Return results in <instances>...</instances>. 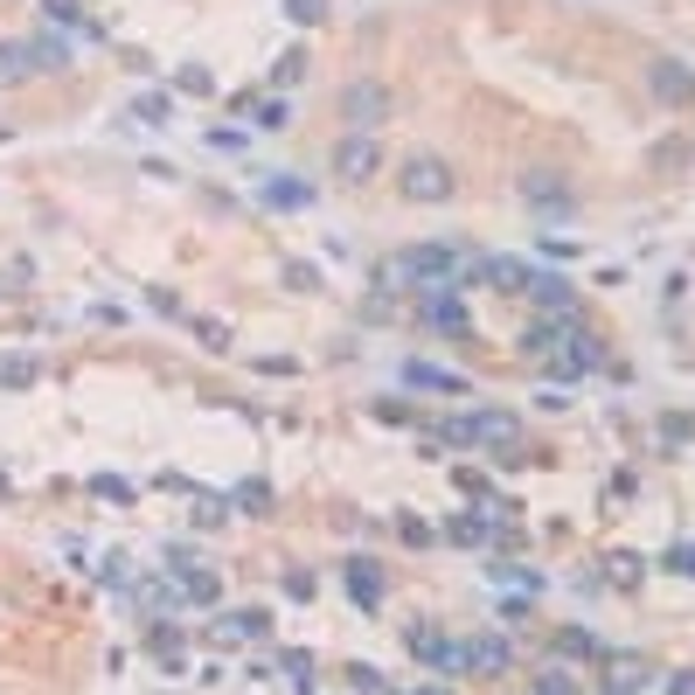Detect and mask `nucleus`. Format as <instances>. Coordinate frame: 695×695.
I'll return each instance as SVG.
<instances>
[{
	"label": "nucleus",
	"instance_id": "nucleus-17",
	"mask_svg": "<svg viewBox=\"0 0 695 695\" xmlns=\"http://www.w3.org/2000/svg\"><path fill=\"white\" fill-rule=\"evenodd\" d=\"M257 195L272 202V209H307L313 202V181H299V175H265V188Z\"/></svg>",
	"mask_w": 695,
	"mask_h": 695
},
{
	"label": "nucleus",
	"instance_id": "nucleus-3",
	"mask_svg": "<svg viewBox=\"0 0 695 695\" xmlns=\"http://www.w3.org/2000/svg\"><path fill=\"white\" fill-rule=\"evenodd\" d=\"M404 195L410 202H453V167L439 154H410L404 160Z\"/></svg>",
	"mask_w": 695,
	"mask_h": 695
},
{
	"label": "nucleus",
	"instance_id": "nucleus-34",
	"mask_svg": "<svg viewBox=\"0 0 695 695\" xmlns=\"http://www.w3.org/2000/svg\"><path fill=\"white\" fill-rule=\"evenodd\" d=\"M0 383H35V362H14L8 355V362H0Z\"/></svg>",
	"mask_w": 695,
	"mask_h": 695
},
{
	"label": "nucleus",
	"instance_id": "nucleus-20",
	"mask_svg": "<svg viewBox=\"0 0 695 695\" xmlns=\"http://www.w3.org/2000/svg\"><path fill=\"white\" fill-rule=\"evenodd\" d=\"M487 286H501V292H529V265H522V257H487Z\"/></svg>",
	"mask_w": 695,
	"mask_h": 695
},
{
	"label": "nucleus",
	"instance_id": "nucleus-31",
	"mask_svg": "<svg viewBox=\"0 0 695 695\" xmlns=\"http://www.w3.org/2000/svg\"><path fill=\"white\" fill-rule=\"evenodd\" d=\"M348 682H355V688H362V695H383V674H375V668H362V661H355V668H348Z\"/></svg>",
	"mask_w": 695,
	"mask_h": 695
},
{
	"label": "nucleus",
	"instance_id": "nucleus-39",
	"mask_svg": "<svg viewBox=\"0 0 695 695\" xmlns=\"http://www.w3.org/2000/svg\"><path fill=\"white\" fill-rule=\"evenodd\" d=\"M286 591L292 598H313V571H286Z\"/></svg>",
	"mask_w": 695,
	"mask_h": 695
},
{
	"label": "nucleus",
	"instance_id": "nucleus-14",
	"mask_svg": "<svg viewBox=\"0 0 695 695\" xmlns=\"http://www.w3.org/2000/svg\"><path fill=\"white\" fill-rule=\"evenodd\" d=\"M647 84H654V98H668V105H688V98H695V77L674 63V56H661V63L647 70Z\"/></svg>",
	"mask_w": 695,
	"mask_h": 695
},
{
	"label": "nucleus",
	"instance_id": "nucleus-19",
	"mask_svg": "<svg viewBox=\"0 0 695 695\" xmlns=\"http://www.w3.org/2000/svg\"><path fill=\"white\" fill-rule=\"evenodd\" d=\"M28 63L35 70H70V43L63 35H28Z\"/></svg>",
	"mask_w": 695,
	"mask_h": 695
},
{
	"label": "nucleus",
	"instance_id": "nucleus-24",
	"mask_svg": "<svg viewBox=\"0 0 695 695\" xmlns=\"http://www.w3.org/2000/svg\"><path fill=\"white\" fill-rule=\"evenodd\" d=\"M230 508H243V515H265V508H272V487H265V480H243L237 494H230Z\"/></svg>",
	"mask_w": 695,
	"mask_h": 695
},
{
	"label": "nucleus",
	"instance_id": "nucleus-1",
	"mask_svg": "<svg viewBox=\"0 0 695 695\" xmlns=\"http://www.w3.org/2000/svg\"><path fill=\"white\" fill-rule=\"evenodd\" d=\"M439 439H453V445H494L501 466H522V418L515 410H459V418H445V424H431Z\"/></svg>",
	"mask_w": 695,
	"mask_h": 695
},
{
	"label": "nucleus",
	"instance_id": "nucleus-25",
	"mask_svg": "<svg viewBox=\"0 0 695 695\" xmlns=\"http://www.w3.org/2000/svg\"><path fill=\"white\" fill-rule=\"evenodd\" d=\"M536 695H585V688H577L571 668H542V674H536Z\"/></svg>",
	"mask_w": 695,
	"mask_h": 695
},
{
	"label": "nucleus",
	"instance_id": "nucleus-27",
	"mask_svg": "<svg viewBox=\"0 0 695 695\" xmlns=\"http://www.w3.org/2000/svg\"><path fill=\"white\" fill-rule=\"evenodd\" d=\"M278 668L299 682V695H313V654H278Z\"/></svg>",
	"mask_w": 695,
	"mask_h": 695
},
{
	"label": "nucleus",
	"instance_id": "nucleus-26",
	"mask_svg": "<svg viewBox=\"0 0 695 695\" xmlns=\"http://www.w3.org/2000/svg\"><path fill=\"white\" fill-rule=\"evenodd\" d=\"M146 647H154L160 661H175V654H181V640H175V626H167V619H154V626H146Z\"/></svg>",
	"mask_w": 695,
	"mask_h": 695
},
{
	"label": "nucleus",
	"instance_id": "nucleus-12",
	"mask_svg": "<svg viewBox=\"0 0 695 695\" xmlns=\"http://www.w3.org/2000/svg\"><path fill=\"white\" fill-rule=\"evenodd\" d=\"M404 383L410 390H431V397H466V375L459 369H439V362H404Z\"/></svg>",
	"mask_w": 695,
	"mask_h": 695
},
{
	"label": "nucleus",
	"instance_id": "nucleus-9",
	"mask_svg": "<svg viewBox=\"0 0 695 695\" xmlns=\"http://www.w3.org/2000/svg\"><path fill=\"white\" fill-rule=\"evenodd\" d=\"M375 160H383V154H375V140H369V133H348L341 146H334V175H341V181H369V175H375Z\"/></svg>",
	"mask_w": 695,
	"mask_h": 695
},
{
	"label": "nucleus",
	"instance_id": "nucleus-29",
	"mask_svg": "<svg viewBox=\"0 0 695 695\" xmlns=\"http://www.w3.org/2000/svg\"><path fill=\"white\" fill-rule=\"evenodd\" d=\"M286 119H292V111L278 105V98H272V105H257V125H265V133H286Z\"/></svg>",
	"mask_w": 695,
	"mask_h": 695
},
{
	"label": "nucleus",
	"instance_id": "nucleus-4",
	"mask_svg": "<svg viewBox=\"0 0 695 695\" xmlns=\"http://www.w3.org/2000/svg\"><path fill=\"white\" fill-rule=\"evenodd\" d=\"M418 321L439 327V334H466V327H474V313H466V299L453 286H418Z\"/></svg>",
	"mask_w": 695,
	"mask_h": 695
},
{
	"label": "nucleus",
	"instance_id": "nucleus-11",
	"mask_svg": "<svg viewBox=\"0 0 695 695\" xmlns=\"http://www.w3.org/2000/svg\"><path fill=\"white\" fill-rule=\"evenodd\" d=\"M404 647H410V661H424V668H445V654H453V640H445L431 619H410V626H404Z\"/></svg>",
	"mask_w": 695,
	"mask_h": 695
},
{
	"label": "nucleus",
	"instance_id": "nucleus-23",
	"mask_svg": "<svg viewBox=\"0 0 695 695\" xmlns=\"http://www.w3.org/2000/svg\"><path fill=\"white\" fill-rule=\"evenodd\" d=\"M28 70H35L28 63V43H0V84H22Z\"/></svg>",
	"mask_w": 695,
	"mask_h": 695
},
{
	"label": "nucleus",
	"instance_id": "nucleus-37",
	"mask_svg": "<svg viewBox=\"0 0 695 695\" xmlns=\"http://www.w3.org/2000/svg\"><path fill=\"white\" fill-rule=\"evenodd\" d=\"M397 529H404V542H431V522H418V515H404Z\"/></svg>",
	"mask_w": 695,
	"mask_h": 695
},
{
	"label": "nucleus",
	"instance_id": "nucleus-38",
	"mask_svg": "<svg viewBox=\"0 0 695 695\" xmlns=\"http://www.w3.org/2000/svg\"><path fill=\"white\" fill-rule=\"evenodd\" d=\"M195 522H223V501L216 494H195Z\"/></svg>",
	"mask_w": 695,
	"mask_h": 695
},
{
	"label": "nucleus",
	"instance_id": "nucleus-21",
	"mask_svg": "<svg viewBox=\"0 0 695 695\" xmlns=\"http://www.w3.org/2000/svg\"><path fill=\"white\" fill-rule=\"evenodd\" d=\"M556 654H563V661H598V633L563 626V633H556Z\"/></svg>",
	"mask_w": 695,
	"mask_h": 695
},
{
	"label": "nucleus",
	"instance_id": "nucleus-32",
	"mask_svg": "<svg viewBox=\"0 0 695 695\" xmlns=\"http://www.w3.org/2000/svg\"><path fill=\"white\" fill-rule=\"evenodd\" d=\"M327 0H286V22H321Z\"/></svg>",
	"mask_w": 695,
	"mask_h": 695
},
{
	"label": "nucleus",
	"instance_id": "nucleus-35",
	"mask_svg": "<svg viewBox=\"0 0 695 695\" xmlns=\"http://www.w3.org/2000/svg\"><path fill=\"white\" fill-rule=\"evenodd\" d=\"M195 334H202L209 348H223V341H230V327H223V321H195Z\"/></svg>",
	"mask_w": 695,
	"mask_h": 695
},
{
	"label": "nucleus",
	"instance_id": "nucleus-36",
	"mask_svg": "<svg viewBox=\"0 0 695 695\" xmlns=\"http://www.w3.org/2000/svg\"><path fill=\"white\" fill-rule=\"evenodd\" d=\"M140 119H146V125H160V119H167V98H160V91H154V98H140Z\"/></svg>",
	"mask_w": 695,
	"mask_h": 695
},
{
	"label": "nucleus",
	"instance_id": "nucleus-16",
	"mask_svg": "<svg viewBox=\"0 0 695 695\" xmlns=\"http://www.w3.org/2000/svg\"><path fill=\"white\" fill-rule=\"evenodd\" d=\"M522 195H529L542 216H563V209H571V202H577L571 188H563V175H529V181H522Z\"/></svg>",
	"mask_w": 695,
	"mask_h": 695
},
{
	"label": "nucleus",
	"instance_id": "nucleus-6",
	"mask_svg": "<svg viewBox=\"0 0 695 695\" xmlns=\"http://www.w3.org/2000/svg\"><path fill=\"white\" fill-rule=\"evenodd\" d=\"M550 369H556V375H591V369H606V341H598L591 327H577L571 341L550 355Z\"/></svg>",
	"mask_w": 695,
	"mask_h": 695
},
{
	"label": "nucleus",
	"instance_id": "nucleus-30",
	"mask_svg": "<svg viewBox=\"0 0 695 695\" xmlns=\"http://www.w3.org/2000/svg\"><path fill=\"white\" fill-rule=\"evenodd\" d=\"M91 494H105V501H133V487L111 480V474H98V480H91Z\"/></svg>",
	"mask_w": 695,
	"mask_h": 695
},
{
	"label": "nucleus",
	"instance_id": "nucleus-10",
	"mask_svg": "<svg viewBox=\"0 0 695 695\" xmlns=\"http://www.w3.org/2000/svg\"><path fill=\"white\" fill-rule=\"evenodd\" d=\"M341 585H348V598H355L362 612H375V606H383V563H375V556H355Z\"/></svg>",
	"mask_w": 695,
	"mask_h": 695
},
{
	"label": "nucleus",
	"instance_id": "nucleus-5",
	"mask_svg": "<svg viewBox=\"0 0 695 695\" xmlns=\"http://www.w3.org/2000/svg\"><path fill=\"white\" fill-rule=\"evenodd\" d=\"M577 327H585V321H577V307H571V313H542V321H529V327H522V355L550 362V355H556L563 341H571Z\"/></svg>",
	"mask_w": 695,
	"mask_h": 695
},
{
	"label": "nucleus",
	"instance_id": "nucleus-13",
	"mask_svg": "<svg viewBox=\"0 0 695 695\" xmlns=\"http://www.w3.org/2000/svg\"><path fill=\"white\" fill-rule=\"evenodd\" d=\"M175 591H181V606H216V571H202V563H188V556H175Z\"/></svg>",
	"mask_w": 695,
	"mask_h": 695
},
{
	"label": "nucleus",
	"instance_id": "nucleus-7",
	"mask_svg": "<svg viewBox=\"0 0 695 695\" xmlns=\"http://www.w3.org/2000/svg\"><path fill=\"white\" fill-rule=\"evenodd\" d=\"M209 633H216L223 647H251V640H265V633H272V612L265 606H237V612H223Z\"/></svg>",
	"mask_w": 695,
	"mask_h": 695
},
{
	"label": "nucleus",
	"instance_id": "nucleus-15",
	"mask_svg": "<svg viewBox=\"0 0 695 695\" xmlns=\"http://www.w3.org/2000/svg\"><path fill=\"white\" fill-rule=\"evenodd\" d=\"M529 299H536L542 313H571V307H577L571 278H556V272H536V265H529Z\"/></svg>",
	"mask_w": 695,
	"mask_h": 695
},
{
	"label": "nucleus",
	"instance_id": "nucleus-22",
	"mask_svg": "<svg viewBox=\"0 0 695 695\" xmlns=\"http://www.w3.org/2000/svg\"><path fill=\"white\" fill-rule=\"evenodd\" d=\"M487 577H494V585H515V591H542V571H529V563H494V571H487Z\"/></svg>",
	"mask_w": 695,
	"mask_h": 695
},
{
	"label": "nucleus",
	"instance_id": "nucleus-18",
	"mask_svg": "<svg viewBox=\"0 0 695 695\" xmlns=\"http://www.w3.org/2000/svg\"><path fill=\"white\" fill-rule=\"evenodd\" d=\"M43 14H49L56 28H77L84 43H98V35H105L98 22H91V8H84V0H43Z\"/></svg>",
	"mask_w": 695,
	"mask_h": 695
},
{
	"label": "nucleus",
	"instance_id": "nucleus-28",
	"mask_svg": "<svg viewBox=\"0 0 695 695\" xmlns=\"http://www.w3.org/2000/svg\"><path fill=\"white\" fill-rule=\"evenodd\" d=\"M668 571H674V577H695V542H674V550H668Z\"/></svg>",
	"mask_w": 695,
	"mask_h": 695
},
{
	"label": "nucleus",
	"instance_id": "nucleus-33",
	"mask_svg": "<svg viewBox=\"0 0 695 695\" xmlns=\"http://www.w3.org/2000/svg\"><path fill=\"white\" fill-rule=\"evenodd\" d=\"M175 91H195L202 98V91H209V70H175Z\"/></svg>",
	"mask_w": 695,
	"mask_h": 695
},
{
	"label": "nucleus",
	"instance_id": "nucleus-41",
	"mask_svg": "<svg viewBox=\"0 0 695 695\" xmlns=\"http://www.w3.org/2000/svg\"><path fill=\"white\" fill-rule=\"evenodd\" d=\"M418 695H445V688H418Z\"/></svg>",
	"mask_w": 695,
	"mask_h": 695
},
{
	"label": "nucleus",
	"instance_id": "nucleus-2",
	"mask_svg": "<svg viewBox=\"0 0 695 695\" xmlns=\"http://www.w3.org/2000/svg\"><path fill=\"white\" fill-rule=\"evenodd\" d=\"M501 668H508V640H501V633L453 640V654H445V674H501Z\"/></svg>",
	"mask_w": 695,
	"mask_h": 695
},
{
	"label": "nucleus",
	"instance_id": "nucleus-8",
	"mask_svg": "<svg viewBox=\"0 0 695 695\" xmlns=\"http://www.w3.org/2000/svg\"><path fill=\"white\" fill-rule=\"evenodd\" d=\"M383 111H390V91H383V84H348V91H341V119L355 125V133L383 125Z\"/></svg>",
	"mask_w": 695,
	"mask_h": 695
},
{
	"label": "nucleus",
	"instance_id": "nucleus-40",
	"mask_svg": "<svg viewBox=\"0 0 695 695\" xmlns=\"http://www.w3.org/2000/svg\"><path fill=\"white\" fill-rule=\"evenodd\" d=\"M668 695H695V668H682V674H668Z\"/></svg>",
	"mask_w": 695,
	"mask_h": 695
}]
</instances>
